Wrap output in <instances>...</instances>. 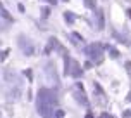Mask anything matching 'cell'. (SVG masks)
<instances>
[{"mask_svg": "<svg viewBox=\"0 0 131 118\" xmlns=\"http://www.w3.org/2000/svg\"><path fill=\"white\" fill-rule=\"evenodd\" d=\"M57 92L53 89H40L36 94V109L43 118H53L57 111Z\"/></svg>", "mask_w": 131, "mask_h": 118, "instance_id": "obj_1", "label": "cell"}, {"mask_svg": "<svg viewBox=\"0 0 131 118\" xmlns=\"http://www.w3.org/2000/svg\"><path fill=\"white\" fill-rule=\"evenodd\" d=\"M86 54L90 56L95 64H100L102 61H104V47L100 45V44H92V45L86 47Z\"/></svg>", "mask_w": 131, "mask_h": 118, "instance_id": "obj_2", "label": "cell"}, {"mask_svg": "<svg viewBox=\"0 0 131 118\" xmlns=\"http://www.w3.org/2000/svg\"><path fill=\"white\" fill-rule=\"evenodd\" d=\"M66 75H71V77H81L83 75V71H81V66L78 64V61H74V59H69L67 57V61H66V70H64Z\"/></svg>", "mask_w": 131, "mask_h": 118, "instance_id": "obj_3", "label": "cell"}, {"mask_svg": "<svg viewBox=\"0 0 131 118\" xmlns=\"http://www.w3.org/2000/svg\"><path fill=\"white\" fill-rule=\"evenodd\" d=\"M17 42H19L21 50L26 54V56H33V54H35V44H33V42L28 38V37H24V35H19V37H17Z\"/></svg>", "mask_w": 131, "mask_h": 118, "instance_id": "obj_4", "label": "cell"}, {"mask_svg": "<svg viewBox=\"0 0 131 118\" xmlns=\"http://www.w3.org/2000/svg\"><path fill=\"white\" fill-rule=\"evenodd\" d=\"M74 97H76V101H78L81 106H88V97H86L85 89H83V85H81V83H78V85H76V90H74Z\"/></svg>", "mask_w": 131, "mask_h": 118, "instance_id": "obj_5", "label": "cell"}, {"mask_svg": "<svg viewBox=\"0 0 131 118\" xmlns=\"http://www.w3.org/2000/svg\"><path fill=\"white\" fill-rule=\"evenodd\" d=\"M64 16H66V21H67V23H69V24H71L72 21L76 19V16H74V14H72V12H66Z\"/></svg>", "mask_w": 131, "mask_h": 118, "instance_id": "obj_6", "label": "cell"}, {"mask_svg": "<svg viewBox=\"0 0 131 118\" xmlns=\"http://www.w3.org/2000/svg\"><path fill=\"white\" fill-rule=\"evenodd\" d=\"M86 7H90V9H95V0H85Z\"/></svg>", "mask_w": 131, "mask_h": 118, "instance_id": "obj_7", "label": "cell"}, {"mask_svg": "<svg viewBox=\"0 0 131 118\" xmlns=\"http://www.w3.org/2000/svg\"><path fill=\"white\" fill-rule=\"evenodd\" d=\"M53 118H64V111L57 109V111H55V116H53Z\"/></svg>", "mask_w": 131, "mask_h": 118, "instance_id": "obj_8", "label": "cell"}, {"mask_svg": "<svg viewBox=\"0 0 131 118\" xmlns=\"http://www.w3.org/2000/svg\"><path fill=\"white\" fill-rule=\"evenodd\" d=\"M102 118H114V116H112L111 113H104V115H102Z\"/></svg>", "mask_w": 131, "mask_h": 118, "instance_id": "obj_9", "label": "cell"}, {"mask_svg": "<svg viewBox=\"0 0 131 118\" xmlns=\"http://www.w3.org/2000/svg\"><path fill=\"white\" fill-rule=\"evenodd\" d=\"M45 2H48L50 5H55V4H57V0H45Z\"/></svg>", "mask_w": 131, "mask_h": 118, "instance_id": "obj_10", "label": "cell"}, {"mask_svg": "<svg viewBox=\"0 0 131 118\" xmlns=\"http://www.w3.org/2000/svg\"><path fill=\"white\" fill-rule=\"evenodd\" d=\"M124 118H131V111H126L124 113Z\"/></svg>", "mask_w": 131, "mask_h": 118, "instance_id": "obj_11", "label": "cell"}, {"mask_svg": "<svg viewBox=\"0 0 131 118\" xmlns=\"http://www.w3.org/2000/svg\"><path fill=\"white\" fill-rule=\"evenodd\" d=\"M86 118H93V116H92V113H88V115H86Z\"/></svg>", "mask_w": 131, "mask_h": 118, "instance_id": "obj_12", "label": "cell"}, {"mask_svg": "<svg viewBox=\"0 0 131 118\" xmlns=\"http://www.w3.org/2000/svg\"><path fill=\"white\" fill-rule=\"evenodd\" d=\"M128 14H129V16H131V11H128Z\"/></svg>", "mask_w": 131, "mask_h": 118, "instance_id": "obj_13", "label": "cell"}, {"mask_svg": "<svg viewBox=\"0 0 131 118\" xmlns=\"http://www.w3.org/2000/svg\"><path fill=\"white\" fill-rule=\"evenodd\" d=\"M0 44H2V40H0Z\"/></svg>", "mask_w": 131, "mask_h": 118, "instance_id": "obj_14", "label": "cell"}]
</instances>
